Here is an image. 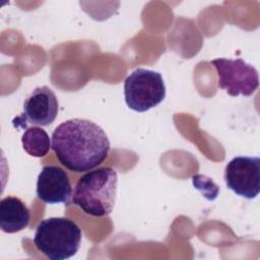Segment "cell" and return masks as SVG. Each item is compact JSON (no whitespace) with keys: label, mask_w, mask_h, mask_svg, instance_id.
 Here are the masks:
<instances>
[{"label":"cell","mask_w":260,"mask_h":260,"mask_svg":"<svg viewBox=\"0 0 260 260\" xmlns=\"http://www.w3.org/2000/svg\"><path fill=\"white\" fill-rule=\"evenodd\" d=\"M79 225L67 217H49L39 222L34 243L51 260H65L74 256L81 244Z\"/></svg>","instance_id":"obj_3"},{"label":"cell","mask_w":260,"mask_h":260,"mask_svg":"<svg viewBox=\"0 0 260 260\" xmlns=\"http://www.w3.org/2000/svg\"><path fill=\"white\" fill-rule=\"evenodd\" d=\"M218 76V86L231 96L253 94L258 85V71L243 59L217 58L211 61Z\"/></svg>","instance_id":"obj_5"},{"label":"cell","mask_w":260,"mask_h":260,"mask_svg":"<svg viewBox=\"0 0 260 260\" xmlns=\"http://www.w3.org/2000/svg\"><path fill=\"white\" fill-rule=\"evenodd\" d=\"M118 189V174L111 167L90 170L77 181L72 202L84 213L103 217L109 215L115 205Z\"/></svg>","instance_id":"obj_2"},{"label":"cell","mask_w":260,"mask_h":260,"mask_svg":"<svg viewBox=\"0 0 260 260\" xmlns=\"http://www.w3.org/2000/svg\"><path fill=\"white\" fill-rule=\"evenodd\" d=\"M30 220V212L25 203L14 196H6L0 201V228L2 232L13 234L25 229Z\"/></svg>","instance_id":"obj_9"},{"label":"cell","mask_w":260,"mask_h":260,"mask_svg":"<svg viewBox=\"0 0 260 260\" xmlns=\"http://www.w3.org/2000/svg\"><path fill=\"white\" fill-rule=\"evenodd\" d=\"M224 182L237 195L254 199L260 192V158L258 156H236L224 169Z\"/></svg>","instance_id":"obj_6"},{"label":"cell","mask_w":260,"mask_h":260,"mask_svg":"<svg viewBox=\"0 0 260 260\" xmlns=\"http://www.w3.org/2000/svg\"><path fill=\"white\" fill-rule=\"evenodd\" d=\"M59 103L55 92L47 85L36 87L23 103L21 115L13 123L21 127L27 124L37 126L51 125L58 115Z\"/></svg>","instance_id":"obj_7"},{"label":"cell","mask_w":260,"mask_h":260,"mask_svg":"<svg viewBox=\"0 0 260 260\" xmlns=\"http://www.w3.org/2000/svg\"><path fill=\"white\" fill-rule=\"evenodd\" d=\"M51 147L63 167L71 172L83 173L93 170L107 158L111 144L98 124L74 118L55 128Z\"/></svg>","instance_id":"obj_1"},{"label":"cell","mask_w":260,"mask_h":260,"mask_svg":"<svg viewBox=\"0 0 260 260\" xmlns=\"http://www.w3.org/2000/svg\"><path fill=\"white\" fill-rule=\"evenodd\" d=\"M126 105L135 112H146L159 105L166 98V85L157 71L137 68L124 81Z\"/></svg>","instance_id":"obj_4"},{"label":"cell","mask_w":260,"mask_h":260,"mask_svg":"<svg viewBox=\"0 0 260 260\" xmlns=\"http://www.w3.org/2000/svg\"><path fill=\"white\" fill-rule=\"evenodd\" d=\"M21 144L24 151L35 157H43L51 148V140L48 133L39 126L27 128L21 136Z\"/></svg>","instance_id":"obj_10"},{"label":"cell","mask_w":260,"mask_h":260,"mask_svg":"<svg viewBox=\"0 0 260 260\" xmlns=\"http://www.w3.org/2000/svg\"><path fill=\"white\" fill-rule=\"evenodd\" d=\"M37 196L47 204L69 203L72 186L68 174L58 166H45L37 180Z\"/></svg>","instance_id":"obj_8"}]
</instances>
